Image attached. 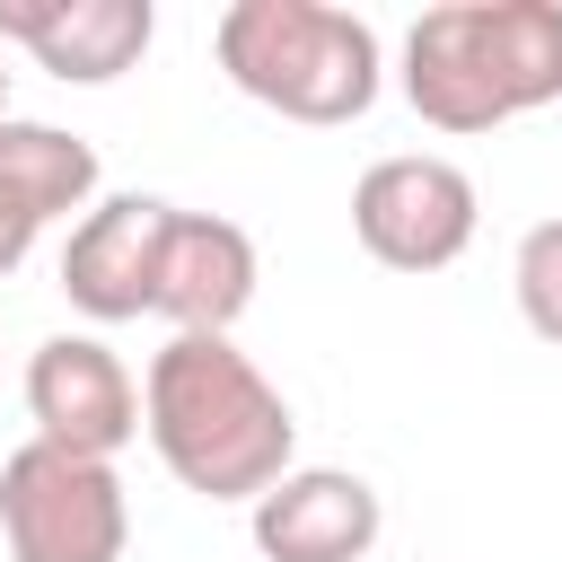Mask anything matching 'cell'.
<instances>
[{"instance_id":"obj_2","label":"cell","mask_w":562,"mask_h":562,"mask_svg":"<svg viewBox=\"0 0 562 562\" xmlns=\"http://www.w3.org/2000/svg\"><path fill=\"white\" fill-rule=\"evenodd\" d=\"M404 97L430 132H492L562 97V0H448L404 26Z\"/></svg>"},{"instance_id":"obj_7","label":"cell","mask_w":562,"mask_h":562,"mask_svg":"<svg viewBox=\"0 0 562 562\" xmlns=\"http://www.w3.org/2000/svg\"><path fill=\"white\" fill-rule=\"evenodd\" d=\"M167 220L176 202L158 193H114L97 202L70 246H61V299L97 325H123V316H149L158 307V255H167Z\"/></svg>"},{"instance_id":"obj_8","label":"cell","mask_w":562,"mask_h":562,"mask_svg":"<svg viewBox=\"0 0 562 562\" xmlns=\"http://www.w3.org/2000/svg\"><path fill=\"white\" fill-rule=\"evenodd\" d=\"M158 35L149 0H0V44H26L53 79L105 88L123 79Z\"/></svg>"},{"instance_id":"obj_1","label":"cell","mask_w":562,"mask_h":562,"mask_svg":"<svg viewBox=\"0 0 562 562\" xmlns=\"http://www.w3.org/2000/svg\"><path fill=\"white\" fill-rule=\"evenodd\" d=\"M140 422H149V448L167 457V474L202 501H263L299 448L281 386L228 334H176L149 360Z\"/></svg>"},{"instance_id":"obj_9","label":"cell","mask_w":562,"mask_h":562,"mask_svg":"<svg viewBox=\"0 0 562 562\" xmlns=\"http://www.w3.org/2000/svg\"><path fill=\"white\" fill-rule=\"evenodd\" d=\"M386 509L360 474L342 465H290L263 501H255V544L263 562H360L378 544Z\"/></svg>"},{"instance_id":"obj_13","label":"cell","mask_w":562,"mask_h":562,"mask_svg":"<svg viewBox=\"0 0 562 562\" xmlns=\"http://www.w3.org/2000/svg\"><path fill=\"white\" fill-rule=\"evenodd\" d=\"M0 123H9V61H0Z\"/></svg>"},{"instance_id":"obj_12","label":"cell","mask_w":562,"mask_h":562,"mask_svg":"<svg viewBox=\"0 0 562 562\" xmlns=\"http://www.w3.org/2000/svg\"><path fill=\"white\" fill-rule=\"evenodd\" d=\"M35 237H44V211H35V202H26V193L0 176V281H9V272L35 255Z\"/></svg>"},{"instance_id":"obj_10","label":"cell","mask_w":562,"mask_h":562,"mask_svg":"<svg viewBox=\"0 0 562 562\" xmlns=\"http://www.w3.org/2000/svg\"><path fill=\"white\" fill-rule=\"evenodd\" d=\"M246 307H255V237L237 220L176 211L158 255V316H176V334H228Z\"/></svg>"},{"instance_id":"obj_11","label":"cell","mask_w":562,"mask_h":562,"mask_svg":"<svg viewBox=\"0 0 562 562\" xmlns=\"http://www.w3.org/2000/svg\"><path fill=\"white\" fill-rule=\"evenodd\" d=\"M509 281H518V316H527L544 342H562V220H536V228L518 237Z\"/></svg>"},{"instance_id":"obj_3","label":"cell","mask_w":562,"mask_h":562,"mask_svg":"<svg viewBox=\"0 0 562 562\" xmlns=\"http://www.w3.org/2000/svg\"><path fill=\"white\" fill-rule=\"evenodd\" d=\"M220 70L290 123H360L378 105V26L325 0H228Z\"/></svg>"},{"instance_id":"obj_6","label":"cell","mask_w":562,"mask_h":562,"mask_svg":"<svg viewBox=\"0 0 562 562\" xmlns=\"http://www.w3.org/2000/svg\"><path fill=\"white\" fill-rule=\"evenodd\" d=\"M26 413H35L44 448L97 457V465H114V448L140 439V386H132V369L97 334L35 342V360H26Z\"/></svg>"},{"instance_id":"obj_4","label":"cell","mask_w":562,"mask_h":562,"mask_svg":"<svg viewBox=\"0 0 562 562\" xmlns=\"http://www.w3.org/2000/svg\"><path fill=\"white\" fill-rule=\"evenodd\" d=\"M0 536L18 562H123V544H132L123 474L26 439L0 465Z\"/></svg>"},{"instance_id":"obj_5","label":"cell","mask_w":562,"mask_h":562,"mask_svg":"<svg viewBox=\"0 0 562 562\" xmlns=\"http://www.w3.org/2000/svg\"><path fill=\"white\" fill-rule=\"evenodd\" d=\"M474 220H483L474 176L457 158H430V149L378 158L351 184V228L386 272H448L474 246Z\"/></svg>"}]
</instances>
